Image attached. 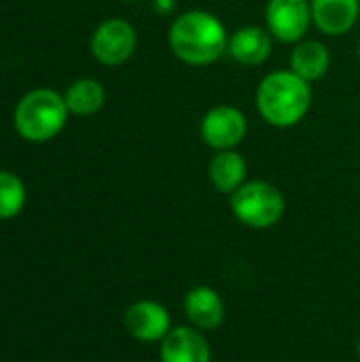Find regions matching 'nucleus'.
Listing matches in <instances>:
<instances>
[{
	"label": "nucleus",
	"mask_w": 360,
	"mask_h": 362,
	"mask_svg": "<svg viewBox=\"0 0 360 362\" xmlns=\"http://www.w3.org/2000/svg\"><path fill=\"white\" fill-rule=\"evenodd\" d=\"M168 45L182 64L210 66L227 53L229 32L214 13L191 8L174 17Z\"/></svg>",
	"instance_id": "nucleus-1"
},
{
	"label": "nucleus",
	"mask_w": 360,
	"mask_h": 362,
	"mask_svg": "<svg viewBox=\"0 0 360 362\" xmlns=\"http://www.w3.org/2000/svg\"><path fill=\"white\" fill-rule=\"evenodd\" d=\"M255 102L267 125L289 129L308 117L312 108V85L291 70H274L259 83Z\"/></svg>",
	"instance_id": "nucleus-2"
},
{
	"label": "nucleus",
	"mask_w": 360,
	"mask_h": 362,
	"mask_svg": "<svg viewBox=\"0 0 360 362\" xmlns=\"http://www.w3.org/2000/svg\"><path fill=\"white\" fill-rule=\"evenodd\" d=\"M68 115L70 110L66 106L64 95L57 93L55 89L40 87L32 89L17 102L13 123L23 140L40 144L62 134Z\"/></svg>",
	"instance_id": "nucleus-3"
},
{
	"label": "nucleus",
	"mask_w": 360,
	"mask_h": 362,
	"mask_svg": "<svg viewBox=\"0 0 360 362\" xmlns=\"http://www.w3.org/2000/svg\"><path fill=\"white\" fill-rule=\"evenodd\" d=\"M229 208L244 227L263 231L282 221L286 199L282 191L267 180H246L229 195Z\"/></svg>",
	"instance_id": "nucleus-4"
},
{
	"label": "nucleus",
	"mask_w": 360,
	"mask_h": 362,
	"mask_svg": "<svg viewBox=\"0 0 360 362\" xmlns=\"http://www.w3.org/2000/svg\"><path fill=\"white\" fill-rule=\"evenodd\" d=\"M138 45V34L136 28L121 19V17H110L104 19L91 34L89 47L91 55L102 64V66H121L125 64Z\"/></svg>",
	"instance_id": "nucleus-5"
},
{
	"label": "nucleus",
	"mask_w": 360,
	"mask_h": 362,
	"mask_svg": "<svg viewBox=\"0 0 360 362\" xmlns=\"http://www.w3.org/2000/svg\"><path fill=\"white\" fill-rule=\"evenodd\" d=\"M248 134V119L246 115L231 104H219L212 106L202 123H199V136L206 146L216 151H231L238 148Z\"/></svg>",
	"instance_id": "nucleus-6"
},
{
	"label": "nucleus",
	"mask_w": 360,
	"mask_h": 362,
	"mask_svg": "<svg viewBox=\"0 0 360 362\" xmlns=\"http://www.w3.org/2000/svg\"><path fill=\"white\" fill-rule=\"evenodd\" d=\"M312 25L310 0H267L265 28L274 40L295 45L306 38Z\"/></svg>",
	"instance_id": "nucleus-7"
},
{
	"label": "nucleus",
	"mask_w": 360,
	"mask_h": 362,
	"mask_svg": "<svg viewBox=\"0 0 360 362\" xmlns=\"http://www.w3.org/2000/svg\"><path fill=\"white\" fill-rule=\"evenodd\" d=\"M125 331L142 344H161L172 329V318L166 305L153 299H138L123 314Z\"/></svg>",
	"instance_id": "nucleus-8"
},
{
	"label": "nucleus",
	"mask_w": 360,
	"mask_h": 362,
	"mask_svg": "<svg viewBox=\"0 0 360 362\" xmlns=\"http://www.w3.org/2000/svg\"><path fill=\"white\" fill-rule=\"evenodd\" d=\"M161 362H212V350L204 335L191 325L172 327L159 344Z\"/></svg>",
	"instance_id": "nucleus-9"
},
{
	"label": "nucleus",
	"mask_w": 360,
	"mask_h": 362,
	"mask_svg": "<svg viewBox=\"0 0 360 362\" xmlns=\"http://www.w3.org/2000/svg\"><path fill=\"white\" fill-rule=\"evenodd\" d=\"M182 314L197 331H216L225 322V301L212 286H193L182 297Z\"/></svg>",
	"instance_id": "nucleus-10"
},
{
	"label": "nucleus",
	"mask_w": 360,
	"mask_h": 362,
	"mask_svg": "<svg viewBox=\"0 0 360 362\" xmlns=\"http://www.w3.org/2000/svg\"><path fill=\"white\" fill-rule=\"evenodd\" d=\"M312 23L327 36L348 34L360 17V0H310Z\"/></svg>",
	"instance_id": "nucleus-11"
},
{
	"label": "nucleus",
	"mask_w": 360,
	"mask_h": 362,
	"mask_svg": "<svg viewBox=\"0 0 360 362\" xmlns=\"http://www.w3.org/2000/svg\"><path fill=\"white\" fill-rule=\"evenodd\" d=\"M274 38L267 32V28L259 25H244L229 34L227 53L242 66H261L272 55Z\"/></svg>",
	"instance_id": "nucleus-12"
},
{
	"label": "nucleus",
	"mask_w": 360,
	"mask_h": 362,
	"mask_svg": "<svg viewBox=\"0 0 360 362\" xmlns=\"http://www.w3.org/2000/svg\"><path fill=\"white\" fill-rule=\"evenodd\" d=\"M331 68V53L329 47L314 38H303L293 45L289 70L301 76L308 83L320 81Z\"/></svg>",
	"instance_id": "nucleus-13"
},
{
	"label": "nucleus",
	"mask_w": 360,
	"mask_h": 362,
	"mask_svg": "<svg viewBox=\"0 0 360 362\" xmlns=\"http://www.w3.org/2000/svg\"><path fill=\"white\" fill-rule=\"evenodd\" d=\"M208 176L212 187L223 193V195H231L236 193L248 176V163L246 159L236 151H216L214 157L210 159L208 165Z\"/></svg>",
	"instance_id": "nucleus-14"
},
{
	"label": "nucleus",
	"mask_w": 360,
	"mask_h": 362,
	"mask_svg": "<svg viewBox=\"0 0 360 362\" xmlns=\"http://www.w3.org/2000/svg\"><path fill=\"white\" fill-rule=\"evenodd\" d=\"M64 100H66V106H68L70 115L91 117L104 106L106 91H104L100 81L83 76V78H76L74 83L68 85V89L64 93Z\"/></svg>",
	"instance_id": "nucleus-15"
},
{
	"label": "nucleus",
	"mask_w": 360,
	"mask_h": 362,
	"mask_svg": "<svg viewBox=\"0 0 360 362\" xmlns=\"http://www.w3.org/2000/svg\"><path fill=\"white\" fill-rule=\"evenodd\" d=\"M25 185L23 180L6 170H0V221L15 218L25 206Z\"/></svg>",
	"instance_id": "nucleus-16"
},
{
	"label": "nucleus",
	"mask_w": 360,
	"mask_h": 362,
	"mask_svg": "<svg viewBox=\"0 0 360 362\" xmlns=\"http://www.w3.org/2000/svg\"><path fill=\"white\" fill-rule=\"evenodd\" d=\"M153 8L159 15H172L176 8V0H153Z\"/></svg>",
	"instance_id": "nucleus-17"
},
{
	"label": "nucleus",
	"mask_w": 360,
	"mask_h": 362,
	"mask_svg": "<svg viewBox=\"0 0 360 362\" xmlns=\"http://www.w3.org/2000/svg\"><path fill=\"white\" fill-rule=\"evenodd\" d=\"M356 352H359V358H360V337H359V344H356Z\"/></svg>",
	"instance_id": "nucleus-18"
},
{
	"label": "nucleus",
	"mask_w": 360,
	"mask_h": 362,
	"mask_svg": "<svg viewBox=\"0 0 360 362\" xmlns=\"http://www.w3.org/2000/svg\"><path fill=\"white\" fill-rule=\"evenodd\" d=\"M123 2H136V0H123Z\"/></svg>",
	"instance_id": "nucleus-19"
},
{
	"label": "nucleus",
	"mask_w": 360,
	"mask_h": 362,
	"mask_svg": "<svg viewBox=\"0 0 360 362\" xmlns=\"http://www.w3.org/2000/svg\"><path fill=\"white\" fill-rule=\"evenodd\" d=\"M359 59H360V42H359Z\"/></svg>",
	"instance_id": "nucleus-20"
}]
</instances>
